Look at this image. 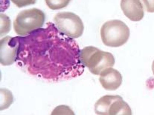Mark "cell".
<instances>
[{
    "mask_svg": "<svg viewBox=\"0 0 154 115\" xmlns=\"http://www.w3.org/2000/svg\"><path fill=\"white\" fill-rule=\"evenodd\" d=\"M19 40L17 62L29 74L58 82L80 77L84 72L78 43L53 23L19 37Z\"/></svg>",
    "mask_w": 154,
    "mask_h": 115,
    "instance_id": "obj_1",
    "label": "cell"
},
{
    "mask_svg": "<svg viewBox=\"0 0 154 115\" xmlns=\"http://www.w3.org/2000/svg\"><path fill=\"white\" fill-rule=\"evenodd\" d=\"M109 115H132V110L130 105L121 97L112 102L109 108Z\"/></svg>",
    "mask_w": 154,
    "mask_h": 115,
    "instance_id": "obj_10",
    "label": "cell"
},
{
    "mask_svg": "<svg viewBox=\"0 0 154 115\" xmlns=\"http://www.w3.org/2000/svg\"><path fill=\"white\" fill-rule=\"evenodd\" d=\"M152 71H153V74H154V60L153 62V64H152Z\"/></svg>",
    "mask_w": 154,
    "mask_h": 115,
    "instance_id": "obj_17",
    "label": "cell"
},
{
    "mask_svg": "<svg viewBox=\"0 0 154 115\" xmlns=\"http://www.w3.org/2000/svg\"><path fill=\"white\" fill-rule=\"evenodd\" d=\"M122 97L119 95H105L100 97L95 104V112L97 115H109V111L112 102Z\"/></svg>",
    "mask_w": 154,
    "mask_h": 115,
    "instance_id": "obj_9",
    "label": "cell"
},
{
    "mask_svg": "<svg viewBox=\"0 0 154 115\" xmlns=\"http://www.w3.org/2000/svg\"><path fill=\"white\" fill-rule=\"evenodd\" d=\"M121 8L125 17L133 22L140 21L144 11L140 0H121Z\"/></svg>",
    "mask_w": 154,
    "mask_h": 115,
    "instance_id": "obj_8",
    "label": "cell"
},
{
    "mask_svg": "<svg viewBox=\"0 0 154 115\" xmlns=\"http://www.w3.org/2000/svg\"><path fill=\"white\" fill-rule=\"evenodd\" d=\"M11 1L18 8L26 7L37 2V0H11Z\"/></svg>",
    "mask_w": 154,
    "mask_h": 115,
    "instance_id": "obj_15",
    "label": "cell"
},
{
    "mask_svg": "<svg viewBox=\"0 0 154 115\" xmlns=\"http://www.w3.org/2000/svg\"><path fill=\"white\" fill-rule=\"evenodd\" d=\"M146 11L149 13H154V0H142Z\"/></svg>",
    "mask_w": 154,
    "mask_h": 115,
    "instance_id": "obj_16",
    "label": "cell"
},
{
    "mask_svg": "<svg viewBox=\"0 0 154 115\" xmlns=\"http://www.w3.org/2000/svg\"><path fill=\"white\" fill-rule=\"evenodd\" d=\"M45 15L38 8L24 10L19 13L14 22V29L19 36H28L40 29L45 23Z\"/></svg>",
    "mask_w": 154,
    "mask_h": 115,
    "instance_id": "obj_4",
    "label": "cell"
},
{
    "mask_svg": "<svg viewBox=\"0 0 154 115\" xmlns=\"http://www.w3.org/2000/svg\"><path fill=\"white\" fill-rule=\"evenodd\" d=\"M51 115H75L73 110L66 105H57L51 111Z\"/></svg>",
    "mask_w": 154,
    "mask_h": 115,
    "instance_id": "obj_13",
    "label": "cell"
},
{
    "mask_svg": "<svg viewBox=\"0 0 154 115\" xmlns=\"http://www.w3.org/2000/svg\"><path fill=\"white\" fill-rule=\"evenodd\" d=\"M72 0H45V4L51 10H60L67 7Z\"/></svg>",
    "mask_w": 154,
    "mask_h": 115,
    "instance_id": "obj_12",
    "label": "cell"
},
{
    "mask_svg": "<svg viewBox=\"0 0 154 115\" xmlns=\"http://www.w3.org/2000/svg\"><path fill=\"white\" fill-rule=\"evenodd\" d=\"M1 110L6 109L9 108L10 105L13 103L14 97L12 93L9 90L5 89H1Z\"/></svg>",
    "mask_w": 154,
    "mask_h": 115,
    "instance_id": "obj_11",
    "label": "cell"
},
{
    "mask_svg": "<svg viewBox=\"0 0 154 115\" xmlns=\"http://www.w3.org/2000/svg\"><path fill=\"white\" fill-rule=\"evenodd\" d=\"M11 30L10 19L5 14H1V37L5 35Z\"/></svg>",
    "mask_w": 154,
    "mask_h": 115,
    "instance_id": "obj_14",
    "label": "cell"
},
{
    "mask_svg": "<svg viewBox=\"0 0 154 115\" xmlns=\"http://www.w3.org/2000/svg\"><path fill=\"white\" fill-rule=\"evenodd\" d=\"M100 85L104 89L115 91L121 86L122 76L120 72L113 68H108L100 73L99 77Z\"/></svg>",
    "mask_w": 154,
    "mask_h": 115,
    "instance_id": "obj_7",
    "label": "cell"
},
{
    "mask_svg": "<svg viewBox=\"0 0 154 115\" xmlns=\"http://www.w3.org/2000/svg\"><path fill=\"white\" fill-rule=\"evenodd\" d=\"M130 29L124 22L113 20L106 22L100 28V37L103 43L108 47L122 46L130 37Z\"/></svg>",
    "mask_w": 154,
    "mask_h": 115,
    "instance_id": "obj_3",
    "label": "cell"
},
{
    "mask_svg": "<svg viewBox=\"0 0 154 115\" xmlns=\"http://www.w3.org/2000/svg\"><path fill=\"white\" fill-rule=\"evenodd\" d=\"M54 23L57 29L72 39L81 37L84 26L81 19L72 12H60L54 17Z\"/></svg>",
    "mask_w": 154,
    "mask_h": 115,
    "instance_id": "obj_5",
    "label": "cell"
},
{
    "mask_svg": "<svg viewBox=\"0 0 154 115\" xmlns=\"http://www.w3.org/2000/svg\"><path fill=\"white\" fill-rule=\"evenodd\" d=\"M20 40L19 37H4L0 41V62L2 65L8 66L17 62Z\"/></svg>",
    "mask_w": 154,
    "mask_h": 115,
    "instance_id": "obj_6",
    "label": "cell"
},
{
    "mask_svg": "<svg viewBox=\"0 0 154 115\" xmlns=\"http://www.w3.org/2000/svg\"><path fill=\"white\" fill-rule=\"evenodd\" d=\"M81 59L85 67L95 75H100L103 70L112 68L115 65V58L112 53L100 51L94 46L83 48L81 51Z\"/></svg>",
    "mask_w": 154,
    "mask_h": 115,
    "instance_id": "obj_2",
    "label": "cell"
}]
</instances>
